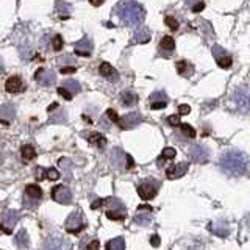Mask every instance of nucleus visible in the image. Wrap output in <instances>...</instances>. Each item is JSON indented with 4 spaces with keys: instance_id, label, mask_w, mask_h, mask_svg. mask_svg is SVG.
Segmentation results:
<instances>
[{
    "instance_id": "4",
    "label": "nucleus",
    "mask_w": 250,
    "mask_h": 250,
    "mask_svg": "<svg viewBox=\"0 0 250 250\" xmlns=\"http://www.w3.org/2000/svg\"><path fill=\"white\" fill-rule=\"evenodd\" d=\"M106 203L109 208L106 209V217L111 219V221H124L125 216H127V208L122 205V202L119 199H108Z\"/></svg>"
},
{
    "instance_id": "12",
    "label": "nucleus",
    "mask_w": 250,
    "mask_h": 250,
    "mask_svg": "<svg viewBox=\"0 0 250 250\" xmlns=\"http://www.w3.org/2000/svg\"><path fill=\"white\" fill-rule=\"evenodd\" d=\"M92 49H94V44L91 41V38H88V36H84L82 41H78V42L74 44V52L77 55H80V57H84V58L91 57Z\"/></svg>"
},
{
    "instance_id": "46",
    "label": "nucleus",
    "mask_w": 250,
    "mask_h": 250,
    "mask_svg": "<svg viewBox=\"0 0 250 250\" xmlns=\"http://www.w3.org/2000/svg\"><path fill=\"white\" fill-rule=\"evenodd\" d=\"M125 160H127V169H131L133 166H135V161H133V158H131L130 155L125 156Z\"/></svg>"
},
{
    "instance_id": "38",
    "label": "nucleus",
    "mask_w": 250,
    "mask_h": 250,
    "mask_svg": "<svg viewBox=\"0 0 250 250\" xmlns=\"http://www.w3.org/2000/svg\"><path fill=\"white\" fill-rule=\"evenodd\" d=\"M164 23L172 30V31H177L178 30V22L175 18H172V16H166V19H164Z\"/></svg>"
},
{
    "instance_id": "24",
    "label": "nucleus",
    "mask_w": 250,
    "mask_h": 250,
    "mask_svg": "<svg viewBox=\"0 0 250 250\" xmlns=\"http://www.w3.org/2000/svg\"><path fill=\"white\" fill-rule=\"evenodd\" d=\"M44 247L45 249H69L70 246H69V242H66V241H62L61 238H49L45 241V244H44Z\"/></svg>"
},
{
    "instance_id": "2",
    "label": "nucleus",
    "mask_w": 250,
    "mask_h": 250,
    "mask_svg": "<svg viewBox=\"0 0 250 250\" xmlns=\"http://www.w3.org/2000/svg\"><path fill=\"white\" fill-rule=\"evenodd\" d=\"M219 167L224 174L230 177H241L247 170V156L238 148H230L222 153L219 160Z\"/></svg>"
},
{
    "instance_id": "32",
    "label": "nucleus",
    "mask_w": 250,
    "mask_h": 250,
    "mask_svg": "<svg viewBox=\"0 0 250 250\" xmlns=\"http://www.w3.org/2000/svg\"><path fill=\"white\" fill-rule=\"evenodd\" d=\"M125 156H127V153H124L121 148H114L113 153H111V161L116 167H119V163L121 161H125Z\"/></svg>"
},
{
    "instance_id": "44",
    "label": "nucleus",
    "mask_w": 250,
    "mask_h": 250,
    "mask_svg": "<svg viewBox=\"0 0 250 250\" xmlns=\"http://www.w3.org/2000/svg\"><path fill=\"white\" fill-rule=\"evenodd\" d=\"M60 72H61V74H74V72H77V67H74V66H70V67L61 66V67H60Z\"/></svg>"
},
{
    "instance_id": "9",
    "label": "nucleus",
    "mask_w": 250,
    "mask_h": 250,
    "mask_svg": "<svg viewBox=\"0 0 250 250\" xmlns=\"http://www.w3.org/2000/svg\"><path fill=\"white\" fill-rule=\"evenodd\" d=\"M189 158H191V161H194V163L205 164V163H208V160H209V150H208V148H207L205 146H200V144L192 146V147L189 148Z\"/></svg>"
},
{
    "instance_id": "18",
    "label": "nucleus",
    "mask_w": 250,
    "mask_h": 250,
    "mask_svg": "<svg viewBox=\"0 0 250 250\" xmlns=\"http://www.w3.org/2000/svg\"><path fill=\"white\" fill-rule=\"evenodd\" d=\"M99 74L109 82H117V78H119L117 70L109 64V62H102L100 67H99Z\"/></svg>"
},
{
    "instance_id": "41",
    "label": "nucleus",
    "mask_w": 250,
    "mask_h": 250,
    "mask_svg": "<svg viewBox=\"0 0 250 250\" xmlns=\"http://www.w3.org/2000/svg\"><path fill=\"white\" fill-rule=\"evenodd\" d=\"M106 116H108V119L111 121V122H114V124H117V121H119V116H117V113L114 111L113 108H109L108 111H106Z\"/></svg>"
},
{
    "instance_id": "1",
    "label": "nucleus",
    "mask_w": 250,
    "mask_h": 250,
    "mask_svg": "<svg viewBox=\"0 0 250 250\" xmlns=\"http://www.w3.org/2000/svg\"><path fill=\"white\" fill-rule=\"evenodd\" d=\"M116 18L127 27H138L146 19V11L135 0H121L114 8Z\"/></svg>"
},
{
    "instance_id": "19",
    "label": "nucleus",
    "mask_w": 250,
    "mask_h": 250,
    "mask_svg": "<svg viewBox=\"0 0 250 250\" xmlns=\"http://www.w3.org/2000/svg\"><path fill=\"white\" fill-rule=\"evenodd\" d=\"M150 30H148L146 25H138V30L135 31V35H133V42H138V44H146L150 41Z\"/></svg>"
},
{
    "instance_id": "39",
    "label": "nucleus",
    "mask_w": 250,
    "mask_h": 250,
    "mask_svg": "<svg viewBox=\"0 0 250 250\" xmlns=\"http://www.w3.org/2000/svg\"><path fill=\"white\" fill-rule=\"evenodd\" d=\"M44 174H45V178H49V180H58L60 178V172L57 169H45L44 170Z\"/></svg>"
},
{
    "instance_id": "21",
    "label": "nucleus",
    "mask_w": 250,
    "mask_h": 250,
    "mask_svg": "<svg viewBox=\"0 0 250 250\" xmlns=\"http://www.w3.org/2000/svg\"><path fill=\"white\" fill-rule=\"evenodd\" d=\"M234 102H236L238 108H241L242 111L247 113V109H249V94H247L246 88H241L239 91H236V94H234Z\"/></svg>"
},
{
    "instance_id": "45",
    "label": "nucleus",
    "mask_w": 250,
    "mask_h": 250,
    "mask_svg": "<svg viewBox=\"0 0 250 250\" xmlns=\"http://www.w3.org/2000/svg\"><path fill=\"white\" fill-rule=\"evenodd\" d=\"M160 242H161V239H160L158 234H153V236L150 238V244H152L153 247H158V246H160Z\"/></svg>"
},
{
    "instance_id": "34",
    "label": "nucleus",
    "mask_w": 250,
    "mask_h": 250,
    "mask_svg": "<svg viewBox=\"0 0 250 250\" xmlns=\"http://www.w3.org/2000/svg\"><path fill=\"white\" fill-rule=\"evenodd\" d=\"M175 155H177L175 148L166 147V148H164V150H163L161 156H160V161H163V160H174V158H175Z\"/></svg>"
},
{
    "instance_id": "47",
    "label": "nucleus",
    "mask_w": 250,
    "mask_h": 250,
    "mask_svg": "<svg viewBox=\"0 0 250 250\" xmlns=\"http://www.w3.org/2000/svg\"><path fill=\"white\" fill-rule=\"evenodd\" d=\"M138 209H139V211H150V213L153 211V208H152V207H148V205H139Z\"/></svg>"
},
{
    "instance_id": "43",
    "label": "nucleus",
    "mask_w": 250,
    "mask_h": 250,
    "mask_svg": "<svg viewBox=\"0 0 250 250\" xmlns=\"http://www.w3.org/2000/svg\"><path fill=\"white\" fill-rule=\"evenodd\" d=\"M167 122H169V125H172V127H175V125L180 124V114L169 116V117H167Z\"/></svg>"
},
{
    "instance_id": "20",
    "label": "nucleus",
    "mask_w": 250,
    "mask_h": 250,
    "mask_svg": "<svg viewBox=\"0 0 250 250\" xmlns=\"http://www.w3.org/2000/svg\"><path fill=\"white\" fill-rule=\"evenodd\" d=\"M16 117V109L11 105H2L0 106V122L3 125H10V122Z\"/></svg>"
},
{
    "instance_id": "51",
    "label": "nucleus",
    "mask_w": 250,
    "mask_h": 250,
    "mask_svg": "<svg viewBox=\"0 0 250 250\" xmlns=\"http://www.w3.org/2000/svg\"><path fill=\"white\" fill-rule=\"evenodd\" d=\"M3 72V61H2V58H0V74Z\"/></svg>"
},
{
    "instance_id": "30",
    "label": "nucleus",
    "mask_w": 250,
    "mask_h": 250,
    "mask_svg": "<svg viewBox=\"0 0 250 250\" xmlns=\"http://www.w3.org/2000/svg\"><path fill=\"white\" fill-rule=\"evenodd\" d=\"M150 221H152L150 211H148V213H143V211H139V209H138V214H136V217H135V222H136L138 225H148V224H150Z\"/></svg>"
},
{
    "instance_id": "7",
    "label": "nucleus",
    "mask_w": 250,
    "mask_h": 250,
    "mask_svg": "<svg viewBox=\"0 0 250 250\" xmlns=\"http://www.w3.org/2000/svg\"><path fill=\"white\" fill-rule=\"evenodd\" d=\"M158 183L153 182V180H150V182H144V183H141L138 188H136V191H138V195L141 197V200H152L156 194H158Z\"/></svg>"
},
{
    "instance_id": "36",
    "label": "nucleus",
    "mask_w": 250,
    "mask_h": 250,
    "mask_svg": "<svg viewBox=\"0 0 250 250\" xmlns=\"http://www.w3.org/2000/svg\"><path fill=\"white\" fill-rule=\"evenodd\" d=\"M62 45H64V41H62V36L57 35L53 39H52V47H53V50L55 52H60L62 50Z\"/></svg>"
},
{
    "instance_id": "26",
    "label": "nucleus",
    "mask_w": 250,
    "mask_h": 250,
    "mask_svg": "<svg viewBox=\"0 0 250 250\" xmlns=\"http://www.w3.org/2000/svg\"><path fill=\"white\" fill-rule=\"evenodd\" d=\"M62 88L67 89L72 96H75V94H80L82 92V84L75 82V80H66V82H62Z\"/></svg>"
},
{
    "instance_id": "40",
    "label": "nucleus",
    "mask_w": 250,
    "mask_h": 250,
    "mask_svg": "<svg viewBox=\"0 0 250 250\" xmlns=\"http://www.w3.org/2000/svg\"><path fill=\"white\" fill-rule=\"evenodd\" d=\"M58 91V94H60V96L62 97V99H64V100H72V94H70L67 89H64V88H62V86H60V88L57 89Z\"/></svg>"
},
{
    "instance_id": "28",
    "label": "nucleus",
    "mask_w": 250,
    "mask_h": 250,
    "mask_svg": "<svg viewBox=\"0 0 250 250\" xmlns=\"http://www.w3.org/2000/svg\"><path fill=\"white\" fill-rule=\"evenodd\" d=\"M106 250H124L125 249V239L124 238H114L105 244Z\"/></svg>"
},
{
    "instance_id": "13",
    "label": "nucleus",
    "mask_w": 250,
    "mask_h": 250,
    "mask_svg": "<svg viewBox=\"0 0 250 250\" xmlns=\"http://www.w3.org/2000/svg\"><path fill=\"white\" fill-rule=\"evenodd\" d=\"M23 197L27 199L28 205L35 207V205H38L39 200H41V197H42V189L38 185H28L25 188V194H23Z\"/></svg>"
},
{
    "instance_id": "23",
    "label": "nucleus",
    "mask_w": 250,
    "mask_h": 250,
    "mask_svg": "<svg viewBox=\"0 0 250 250\" xmlns=\"http://www.w3.org/2000/svg\"><path fill=\"white\" fill-rule=\"evenodd\" d=\"M138 100H139V97L131 91H125V92H122V96H121V104L124 106H135L138 104Z\"/></svg>"
},
{
    "instance_id": "16",
    "label": "nucleus",
    "mask_w": 250,
    "mask_h": 250,
    "mask_svg": "<svg viewBox=\"0 0 250 250\" xmlns=\"http://www.w3.org/2000/svg\"><path fill=\"white\" fill-rule=\"evenodd\" d=\"M148 105L152 109H163L167 106V96L164 92L158 91L153 92L150 97H148Z\"/></svg>"
},
{
    "instance_id": "6",
    "label": "nucleus",
    "mask_w": 250,
    "mask_h": 250,
    "mask_svg": "<svg viewBox=\"0 0 250 250\" xmlns=\"http://www.w3.org/2000/svg\"><path fill=\"white\" fill-rule=\"evenodd\" d=\"M84 222H83V217L80 214V211H74L72 214H70L67 219H66V224H64V229L67 233H72V234H77L80 233L83 229H84Z\"/></svg>"
},
{
    "instance_id": "3",
    "label": "nucleus",
    "mask_w": 250,
    "mask_h": 250,
    "mask_svg": "<svg viewBox=\"0 0 250 250\" xmlns=\"http://www.w3.org/2000/svg\"><path fill=\"white\" fill-rule=\"evenodd\" d=\"M19 222V213L18 211L8 209L5 213L0 214V231L5 234H11L14 227Z\"/></svg>"
},
{
    "instance_id": "37",
    "label": "nucleus",
    "mask_w": 250,
    "mask_h": 250,
    "mask_svg": "<svg viewBox=\"0 0 250 250\" xmlns=\"http://www.w3.org/2000/svg\"><path fill=\"white\" fill-rule=\"evenodd\" d=\"M180 125V127H182V131L185 133V135L188 136V138H195V130L191 127V125L189 124H178Z\"/></svg>"
},
{
    "instance_id": "22",
    "label": "nucleus",
    "mask_w": 250,
    "mask_h": 250,
    "mask_svg": "<svg viewBox=\"0 0 250 250\" xmlns=\"http://www.w3.org/2000/svg\"><path fill=\"white\" fill-rule=\"evenodd\" d=\"M175 69H177V72L182 77H185V78H189L194 74V66L191 64L189 61H185V60L177 61L175 62Z\"/></svg>"
},
{
    "instance_id": "31",
    "label": "nucleus",
    "mask_w": 250,
    "mask_h": 250,
    "mask_svg": "<svg viewBox=\"0 0 250 250\" xmlns=\"http://www.w3.org/2000/svg\"><path fill=\"white\" fill-rule=\"evenodd\" d=\"M16 244H18L19 247H28L30 246V242H28V234L25 233V230H21L18 234H16Z\"/></svg>"
},
{
    "instance_id": "17",
    "label": "nucleus",
    "mask_w": 250,
    "mask_h": 250,
    "mask_svg": "<svg viewBox=\"0 0 250 250\" xmlns=\"http://www.w3.org/2000/svg\"><path fill=\"white\" fill-rule=\"evenodd\" d=\"M5 91L8 94H18L23 91V83L19 75H13L5 82Z\"/></svg>"
},
{
    "instance_id": "14",
    "label": "nucleus",
    "mask_w": 250,
    "mask_h": 250,
    "mask_svg": "<svg viewBox=\"0 0 250 250\" xmlns=\"http://www.w3.org/2000/svg\"><path fill=\"white\" fill-rule=\"evenodd\" d=\"M188 169H189V163H177L172 164L166 169V175L169 180H175V178H182L183 175H186Z\"/></svg>"
},
{
    "instance_id": "15",
    "label": "nucleus",
    "mask_w": 250,
    "mask_h": 250,
    "mask_svg": "<svg viewBox=\"0 0 250 250\" xmlns=\"http://www.w3.org/2000/svg\"><path fill=\"white\" fill-rule=\"evenodd\" d=\"M175 52V39L172 36H163L160 41V55L164 58H169Z\"/></svg>"
},
{
    "instance_id": "11",
    "label": "nucleus",
    "mask_w": 250,
    "mask_h": 250,
    "mask_svg": "<svg viewBox=\"0 0 250 250\" xmlns=\"http://www.w3.org/2000/svg\"><path fill=\"white\" fill-rule=\"evenodd\" d=\"M213 55H214V58H216L217 66L221 67V69H230L231 67L233 60H231L230 55H227V52L222 49V47L214 45L213 47Z\"/></svg>"
},
{
    "instance_id": "25",
    "label": "nucleus",
    "mask_w": 250,
    "mask_h": 250,
    "mask_svg": "<svg viewBox=\"0 0 250 250\" xmlns=\"http://www.w3.org/2000/svg\"><path fill=\"white\" fill-rule=\"evenodd\" d=\"M89 141L91 144H96L97 147H105L106 146V139L104 138V135H100L99 131H92L88 135V138H86Z\"/></svg>"
},
{
    "instance_id": "5",
    "label": "nucleus",
    "mask_w": 250,
    "mask_h": 250,
    "mask_svg": "<svg viewBox=\"0 0 250 250\" xmlns=\"http://www.w3.org/2000/svg\"><path fill=\"white\" fill-rule=\"evenodd\" d=\"M52 199L60 205H70L72 203V191L64 185H58L52 189Z\"/></svg>"
},
{
    "instance_id": "49",
    "label": "nucleus",
    "mask_w": 250,
    "mask_h": 250,
    "mask_svg": "<svg viewBox=\"0 0 250 250\" xmlns=\"http://www.w3.org/2000/svg\"><path fill=\"white\" fill-rule=\"evenodd\" d=\"M89 3L92 6H100L102 3H104V0H89Z\"/></svg>"
},
{
    "instance_id": "29",
    "label": "nucleus",
    "mask_w": 250,
    "mask_h": 250,
    "mask_svg": "<svg viewBox=\"0 0 250 250\" xmlns=\"http://www.w3.org/2000/svg\"><path fill=\"white\" fill-rule=\"evenodd\" d=\"M209 230L213 231L214 234H217V236H221V238H225V236H229V229L224 225V224H209Z\"/></svg>"
},
{
    "instance_id": "50",
    "label": "nucleus",
    "mask_w": 250,
    "mask_h": 250,
    "mask_svg": "<svg viewBox=\"0 0 250 250\" xmlns=\"http://www.w3.org/2000/svg\"><path fill=\"white\" fill-rule=\"evenodd\" d=\"M99 246H100L99 242H97V241H94V242H91V244L88 246V249H97Z\"/></svg>"
},
{
    "instance_id": "27",
    "label": "nucleus",
    "mask_w": 250,
    "mask_h": 250,
    "mask_svg": "<svg viewBox=\"0 0 250 250\" xmlns=\"http://www.w3.org/2000/svg\"><path fill=\"white\" fill-rule=\"evenodd\" d=\"M21 155H22V160H23V161H30V160H35L36 150H35V147H33V146L25 144V146H22V147H21Z\"/></svg>"
},
{
    "instance_id": "33",
    "label": "nucleus",
    "mask_w": 250,
    "mask_h": 250,
    "mask_svg": "<svg viewBox=\"0 0 250 250\" xmlns=\"http://www.w3.org/2000/svg\"><path fill=\"white\" fill-rule=\"evenodd\" d=\"M186 5L191 8L192 13H200L203 11V8H205L203 0H186Z\"/></svg>"
},
{
    "instance_id": "35",
    "label": "nucleus",
    "mask_w": 250,
    "mask_h": 250,
    "mask_svg": "<svg viewBox=\"0 0 250 250\" xmlns=\"http://www.w3.org/2000/svg\"><path fill=\"white\" fill-rule=\"evenodd\" d=\"M67 121V116H66V111L62 109V111H58L57 116H52L50 117V124H61V122H66Z\"/></svg>"
},
{
    "instance_id": "10",
    "label": "nucleus",
    "mask_w": 250,
    "mask_h": 250,
    "mask_svg": "<svg viewBox=\"0 0 250 250\" xmlns=\"http://www.w3.org/2000/svg\"><path fill=\"white\" fill-rule=\"evenodd\" d=\"M35 80L42 86H52V84H55V82H57V75H55L53 70L41 67L35 72Z\"/></svg>"
},
{
    "instance_id": "42",
    "label": "nucleus",
    "mask_w": 250,
    "mask_h": 250,
    "mask_svg": "<svg viewBox=\"0 0 250 250\" xmlns=\"http://www.w3.org/2000/svg\"><path fill=\"white\" fill-rule=\"evenodd\" d=\"M189 113H191V106L189 105H185L183 104V105L178 106V114L180 116H186V114H189Z\"/></svg>"
},
{
    "instance_id": "8",
    "label": "nucleus",
    "mask_w": 250,
    "mask_h": 250,
    "mask_svg": "<svg viewBox=\"0 0 250 250\" xmlns=\"http://www.w3.org/2000/svg\"><path fill=\"white\" fill-rule=\"evenodd\" d=\"M143 122V114L139 111H131V113H127L122 119L119 117V121H117V125L122 128V130H131L138 127V125Z\"/></svg>"
},
{
    "instance_id": "48",
    "label": "nucleus",
    "mask_w": 250,
    "mask_h": 250,
    "mask_svg": "<svg viewBox=\"0 0 250 250\" xmlns=\"http://www.w3.org/2000/svg\"><path fill=\"white\" fill-rule=\"evenodd\" d=\"M104 203H105V202H104V200H102V199H100V200H97V202H94V203H92V205H91V207H92V209H96L97 207H100V205H104Z\"/></svg>"
}]
</instances>
